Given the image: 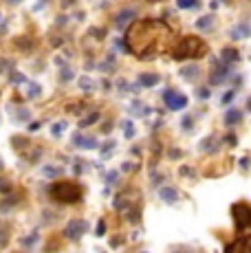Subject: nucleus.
Segmentation results:
<instances>
[{
	"instance_id": "obj_1",
	"label": "nucleus",
	"mask_w": 251,
	"mask_h": 253,
	"mask_svg": "<svg viewBox=\"0 0 251 253\" xmlns=\"http://www.w3.org/2000/svg\"><path fill=\"white\" fill-rule=\"evenodd\" d=\"M159 27H161V22H157V20L134 22V27L128 31V51H132L134 55L141 57V60L152 55L154 46H157V29Z\"/></svg>"
},
{
	"instance_id": "obj_2",
	"label": "nucleus",
	"mask_w": 251,
	"mask_h": 253,
	"mask_svg": "<svg viewBox=\"0 0 251 253\" xmlns=\"http://www.w3.org/2000/svg\"><path fill=\"white\" fill-rule=\"evenodd\" d=\"M205 51H207V46L203 40H199V38H194V36H185L183 40L176 42L174 48H172V57L178 62L194 60V57H201Z\"/></svg>"
},
{
	"instance_id": "obj_3",
	"label": "nucleus",
	"mask_w": 251,
	"mask_h": 253,
	"mask_svg": "<svg viewBox=\"0 0 251 253\" xmlns=\"http://www.w3.org/2000/svg\"><path fill=\"white\" fill-rule=\"evenodd\" d=\"M82 196H84V189L77 183L71 181H60L51 185V198L57 203H66V205H73V203H80Z\"/></svg>"
},
{
	"instance_id": "obj_4",
	"label": "nucleus",
	"mask_w": 251,
	"mask_h": 253,
	"mask_svg": "<svg viewBox=\"0 0 251 253\" xmlns=\"http://www.w3.org/2000/svg\"><path fill=\"white\" fill-rule=\"evenodd\" d=\"M231 216H234V225L238 231H247L251 227V205L247 203H236L231 207Z\"/></svg>"
},
{
	"instance_id": "obj_5",
	"label": "nucleus",
	"mask_w": 251,
	"mask_h": 253,
	"mask_svg": "<svg viewBox=\"0 0 251 253\" xmlns=\"http://www.w3.org/2000/svg\"><path fill=\"white\" fill-rule=\"evenodd\" d=\"M163 101H166V106L170 110H183L187 106V97L185 95H178L172 88L163 90Z\"/></svg>"
},
{
	"instance_id": "obj_6",
	"label": "nucleus",
	"mask_w": 251,
	"mask_h": 253,
	"mask_svg": "<svg viewBox=\"0 0 251 253\" xmlns=\"http://www.w3.org/2000/svg\"><path fill=\"white\" fill-rule=\"evenodd\" d=\"M86 229H88V222L86 220H71L69 225L64 227V236L69 238V240H80L86 233Z\"/></svg>"
},
{
	"instance_id": "obj_7",
	"label": "nucleus",
	"mask_w": 251,
	"mask_h": 253,
	"mask_svg": "<svg viewBox=\"0 0 251 253\" xmlns=\"http://www.w3.org/2000/svg\"><path fill=\"white\" fill-rule=\"evenodd\" d=\"M134 18H137V9H124V11L122 13H117V18H115V27H117V29H126V27H128V24L130 22H132L134 20Z\"/></svg>"
},
{
	"instance_id": "obj_8",
	"label": "nucleus",
	"mask_w": 251,
	"mask_h": 253,
	"mask_svg": "<svg viewBox=\"0 0 251 253\" xmlns=\"http://www.w3.org/2000/svg\"><path fill=\"white\" fill-rule=\"evenodd\" d=\"M159 196H161V201H166L167 205H174V203H178V192L174 187H161V189H159Z\"/></svg>"
},
{
	"instance_id": "obj_9",
	"label": "nucleus",
	"mask_w": 251,
	"mask_h": 253,
	"mask_svg": "<svg viewBox=\"0 0 251 253\" xmlns=\"http://www.w3.org/2000/svg\"><path fill=\"white\" fill-rule=\"evenodd\" d=\"M73 143L77 145V148H84V150H93V148H97V139H93V137H84V134H75Z\"/></svg>"
},
{
	"instance_id": "obj_10",
	"label": "nucleus",
	"mask_w": 251,
	"mask_h": 253,
	"mask_svg": "<svg viewBox=\"0 0 251 253\" xmlns=\"http://www.w3.org/2000/svg\"><path fill=\"white\" fill-rule=\"evenodd\" d=\"M251 36V24L247 22H240L236 24V29H231V40H240V38H247Z\"/></svg>"
},
{
	"instance_id": "obj_11",
	"label": "nucleus",
	"mask_w": 251,
	"mask_h": 253,
	"mask_svg": "<svg viewBox=\"0 0 251 253\" xmlns=\"http://www.w3.org/2000/svg\"><path fill=\"white\" fill-rule=\"evenodd\" d=\"M220 60H223L225 64H234V62L240 60V53L236 51V48L227 46V48H223V51H220Z\"/></svg>"
},
{
	"instance_id": "obj_12",
	"label": "nucleus",
	"mask_w": 251,
	"mask_h": 253,
	"mask_svg": "<svg viewBox=\"0 0 251 253\" xmlns=\"http://www.w3.org/2000/svg\"><path fill=\"white\" fill-rule=\"evenodd\" d=\"M240 121H243V110H238V108L227 110V115H225V124L227 126H236V124H240Z\"/></svg>"
},
{
	"instance_id": "obj_13",
	"label": "nucleus",
	"mask_w": 251,
	"mask_h": 253,
	"mask_svg": "<svg viewBox=\"0 0 251 253\" xmlns=\"http://www.w3.org/2000/svg\"><path fill=\"white\" fill-rule=\"evenodd\" d=\"M199 75H201V69H199V66H196V64L183 66V69H181V77H185L187 82H194Z\"/></svg>"
},
{
	"instance_id": "obj_14",
	"label": "nucleus",
	"mask_w": 251,
	"mask_h": 253,
	"mask_svg": "<svg viewBox=\"0 0 251 253\" xmlns=\"http://www.w3.org/2000/svg\"><path fill=\"white\" fill-rule=\"evenodd\" d=\"M227 75H229V69H227L225 62H223L218 71L214 69V73H211V84H223V82L227 80Z\"/></svg>"
},
{
	"instance_id": "obj_15",
	"label": "nucleus",
	"mask_w": 251,
	"mask_h": 253,
	"mask_svg": "<svg viewBox=\"0 0 251 253\" xmlns=\"http://www.w3.org/2000/svg\"><path fill=\"white\" fill-rule=\"evenodd\" d=\"M139 84L141 86H157L159 84V75L157 73H143V75H139Z\"/></svg>"
},
{
	"instance_id": "obj_16",
	"label": "nucleus",
	"mask_w": 251,
	"mask_h": 253,
	"mask_svg": "<svg viewBox=\"0 0 251 253\" xmlns=\"http://www.w3.org/2000/svg\"><path fill=\"white\" fill-rule=\"evenodd\" d=\"M211 27H214V16H201L196 20V29L201 31H211Z\"/></svg>"
},
{
	"instance_id": "obj_17",
	"label": "nucleus",
	"mask_w": 251,
	"mask_h": 253,
	"mask_svg": "<svg viewBox=\"0 0 251 253\" xmlns=\"http://www.w3.org/2000/svg\"><path fill=\"white\" fill-rule=\"evenodd\" d=\"M176 4L181 9H196L199 7V0H176Z\"/></svg>"
},
{
	"instance_id": "obj_18",
	"label": "nucleus",
	"mask_w": 251,
	"mask_h": 253,
	"mask_svg": "<svg viewBox=\"0 0 251 253\" xmlns=\"http://www.w3.org/2000/svg\"><path fill=\"white\" fill-rule=\"evenodd\" d=\"M97 119H99V113H93V115H88V117H86V119H82V121H80V126H82V128H86V126L95 124V121H97Z\"/></svg>"
},
{
	"instance_id": "obj_19",
	"label": "nucleus",
	"mask_w": 251,
	"mask_h": 253,
	"mask_svg": "<svg viewBox=\"0 0 251 253\" xmlns=\"http://www.w3.org/2000/svg\"><path fill=\"white\" fill-rule=\"evenodd\" d=\"M122 126H124V134H126V137H128V139H130V137H134V126L130 124V121H124Z\"/></svg>"
},
{
	"instance_id": "obj_20",
	"label": "nucleus",
	"mask_w": 251,
	"mask_h": 253,
	"mask_svg": "<svg viewBox=\"0 0 251 253\" xmlns=\"http://www.w3.org/2000/svg\"><path fill=\"white\" fill-rule=\"evenodd\" d=\"M29 97H40V86L38 84H29Z\"/></svg>"
},
{
	"instance_id": "obj_21",
	"label": "nucleus",
	"mask_w": 251,
	"mask_h": 253,
	"mask_svg": "<svg viewBox=\"0 0 251 253\" xmlns=\"http://www.w3.org/2000/svg\"><path fill=\"white\" fill-rule=\"evenodd\" d=\"M38 242V233H31V238H22V245L25 247H31V245H36Z\"/></svg>"
},
{
	"instance_id": "obj_22",
	"label": "nucleus",
	"mask_w": 251,
	"mask_h": 253,
	"mask_svg": "<svg viewBox=\"0 0 251 253\" xmlns=\"http://www.w3.org/2000/svg\"><path fill=\"white\" fill-rule=\"evenodd\" d=\"M80 86H82L84 90H93V88H95V84L88 80V77H86V80H82V82H80Z\"/></svg>"
},
{
	"instance_id": "obj_23",
	"label": "nucleus",
	"mask_w": 251,
	"mask_h": 253,
	"mask_svg": "<svg viewBox=\"0 0 251 253\" xmlns=\"http://www.w3.org/2000/svg\"><path fill=\"white\" fill-rule=\"evenodd\" d=\"M25 82V75H20V73H11V84H22Z\"/></svg>"
},
{
	"instance_id": "obj_24",
	"label": "nucleus",
	"mask_w": 251,
	"mask_h": 253,
	"mask_svg": "<svg viewBox=\"0 0 251 253\" xmlns=\"http://www.w3.org/2000/svg\"><path fill=\"white\" fill-rule=\"evenodd\" d=\"M64 128H66V124H55V126H53V134H55V137H60Z\"/></svg>"
},
{
	"instance_id": "obj_25",
	"label": "nucleus",
	"mask_w": 251,
	"mask_h": 253,
	"mask_svg": "<svg viewBox=\"0 0 251 253\" xmlns=\"http://www.w3.org/2000/svg\"><path fill=\"white\" fill-rule=\"evenodd\" d=\"M60 172H62V169H57V168H44V174H46V176H57Z\"/></svg>"
},
{
	"instance_id": "obj_26",
	"label": "nucleus",
	"mask_w": 251,
	"mask_h": 253,
	"mask_svg": "<svg viewBox=\"0 0 251 253\" xmlns=\"http://www.w3.org/2000/svg\"><path fill=\"white\" fill-rule=\"evenodd\" d=\"M69 80H73V71H71V69L62 71V82H69Z\"/></svg>"
},
{
	"instance_id": "obj_27",
	"label": "nucleus",
	"mask_w": 251,
	"mask_h": 253,
	"mask_svg": "<svg viewBox=\"0 0 251 253\" xmlns=\"http://www.w3.org/2000/svg\"><path fill=\"white\" fill-rule=\"evenodd\" d=\"M0 192H4V194L11 192V185H9V181H4V178L0 181Z\"/></svg>"
},
{
	"instance_id": "obj_28",
	"label": "nucleus",
	"mask_w": 251,
	"mask_h": 253,
	"mask_svg": "<svg viewBox=\"0 0 251 253\" xmlns=\"http://www.w3.org/2000/svg\"><path fill=\"white\" fill-rule=\"evenodd\" d=\"M115 148V141H110V143H106L104 148H101V154H110V150Z\"/></svg>"
},
{
	"instance_id": "obj_29",
	"label": "nucleus",
	"mask_w": 251,
	"mask_h": 253,
	"mask_svg": "<svg viewBox=\"0 0 251 253\" xmlns=\"http://www.w3.org/2000/svg\"><path fill=\"white\" fill-rule=\"evenodd\" d=\"M104 233H106V222L99 220V225H97V236H104Z\"/></svg>"
},
{
	"instance_id": "obj_30",
	"label": "nucleus",
	"mask_w": 251,
	"mask_h": 253,
	"mask_svg": "<svg viewBox=\"0 0 251 253\" xmlns=\"http://www.w3.org/2000/svg\"><path fill=\"white\" fill-rule=\"evenodd\" d=\"M209 97V90L207 88H199V99H207Z\"/></svg>"
},
{
	"instance_id": "obj_31",
	"label": "nucleus",
	"mask_w": 251,
	"mask_h": 253,
	"mask_svg": "<svg viewBox=\"0 0 251 253\" xmlns=\"http://www.w3.org/2000/svg\"><path fill=\"white\" fill-rule=\"evenodd\" d=\"M231 99H234V90H229V92H227V95L223 97V104H229Z\"/></svg>"
},
{
	"instance_id": "obj_32",
	"label": "nucleus",
	"mask_w": 251,
	"mask_h": 253,
	"mask_svg": "<svg viewBox=\"0 0 251 253\" xmlns=\"http://www.w3.org/2000/svg\"><path fill=\"white\" fill-rule=\"evenodd\" d=\"M106 181H108V185H113L115 181H117V174H115V172H110L108 176H106Z\"/></svg>"
},
{
	"instance_id": "obj_33",
	"label": "nucleus",
	"mask_w": 251,
	"mask_h": 253,
	"mask_svg": "<svg viewBox=\"0 0 251 253\" xmlns=\"http://www.w3.org/2000/svg\"><path fill=\"white\" fill-rule=\"evenodd\" d=\"M7 240H9V238H7V233H4V231H0V247H4V245H7Z\"/></svg>"
},
{
	"instance_id": "obj_34",
	"label": "nucleus",
	"mask_w": 251,
	"mask_h": 253,
	"mask_svg": "<svg viewBox=\"0 0 251 253\" xmlns=\"http://www.w3.org/2000/svg\"><path fill=\"white\" fill-rule=\"evenodd\" d=\"M128 169H134L132 163H124V172H128Z\"/></svg>"
},
{
	"instance_id": "obj_35",
	"label": "nucleus",
	"mask_w": 251,
	"mask_h": 253,
	"mask_svg": "<svg viewBox=\"0 0 251 253\" xmlns=\"http://www.w3.org/2000/svg\"><path fill=\"white\" fill-rule=\"evenodd\" d=\"M9 2H20V0H9Z\"/></svg>"
},
{
	"instance_id": "obj_36",
	"label": "nucleus",
	"mask_w": 251,
	"mask_h": 253,
	"mask_svg": "<svg viewBox=\"0 0 251 253\" xmlns=\"http://www.w3.org/2000/svg\"><path fill=\"white\" fill-rule=\"evenodd\" d=\"M150 2H159V0H150Z\"/></svg>"
},
{
	"instance_id": "obj_37",
	"label": "nucleus",
	"mask_w": 251,
	"mask_h": 253,
	"mask_svg": "<svg viewBox=\"0 0 251 253\" xmlns=\"http://www.w3.org/2000/svg\"><path fill=\"white\" fill-rule=\"evenodd\" d=\"M249 108H251V99H249Z\"/></svg>"
},
{
	"instance_id": "obj_38",
	"label": "nucleus",
	"mask_w": 251,
	"mask_h": 253,
	"mask_svg": "<svg viewBox=\"0 0 251 253\" xmlns=\"http://www.w3.org/2000/svg\"><path fill=\"white\" fill-rule=\"evenodd\" d=\"M0 168H2V161H0Z\"/></svg>"
}]
</instances>
